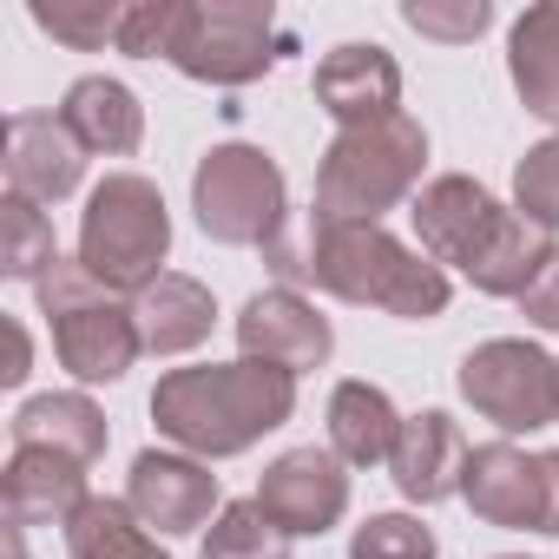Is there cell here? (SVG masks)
<instances>
[{"instance_id":"cell-35","label":"cell","mask_w":559,"mask_h":559,"mask_svg":"<svg viewBox=\"0 0 559 559\" xmlns=\"http://www.w3.org/2000/svg\"><path fill=\"white\" fill-rule=\"evenodd\" d=\"M21 533H27V526H8V559H27V546H21Z\"/></svg>"},{"instance_id":"cell-16","label":"cell","mask_w":559,"mask_h":559,"mask_svg":"<svg viewBox=\"0 0 559 559\" xmlns=\"http://www.w3.org/2000/svg\"><path fill=\"white\" fill-rule=\"evenodd\" d=\"M467 435L448 408H421L402 421V441L389 454V480L402 500L415 507H441V500H461V474H467Z\"/></svg>"},{"instance_id":"cell-18","label":"cell","mask_w":559,"mask_h":559,"mask_svg":"<svg viewBox=\"0 0 559 559\" xmlns=\"http://www.w3.org/2000/svg\"><path fill=\"white\" fill-rule=\"evenodd\" d=\"M60 119L86 145V158H132L145 145V106H139V93L126 80H106V73L73 80L67 99H60Z\"/></svg>"},{"instance_id":"cell-27","label":"cell","mask_w":559,"mask_h":559,"mask_svg":"<svg viewBox=\"0 0 559 559\" xmlns=\"http://www.w3.org/2000/svg\"><path fill=\"white\" fill-rule=\"evenodd\" d=\"M27 14H34L40 34H53V40L73 47V53H106V47H119V21H126L119 0H34Z\"/></svg>"},{"instance_id":"cell-19","label":"cell","mask_w":559,"mask_h":559,"mask_svg":"<svg viewBox=\"0 0 559 559\" xmlns=\"http://www.w3.org/2000/svg\"><path fill=\"white\" fill-rule=\"evenodd\" d=\"M132 317H139V343L145 356H191L198 343H211L217 330V297L185 270H165L152 290L132 297Z\"/></svg>"},{"instance_id":"cell-5","label":"cell","mask_w":559,"mask_h":559,"mask_svg":"<svg viewBox=\"0 0 559 559\" xmlns=\"http://www.w3.org/2000/svg\"><path fill=\"white\" fill-rule=\"evenodd\" d=\"M34 290H40V317L53 330V356H60V369L80 389H99V382H126L132 376V362L145 356L139 317H132V304H119L112 290L93 284V270L80 257H60Z\"/></svg>"},{"instance_id":"cell-31","label":"cell","mask_w":559,"mask_h":559,"mask_svg":"<svg viewBox=\"0 0 559 559\" xmlns=\"http://www.w3.org/2000/svg\"><path fill=\"white\" fill-rule=\"evenodd\" d=\"M513 211L533 217L539 230H559V132L513 165Z\"/></svg>"},{"instance_id":"cell-11","label":"cell","mask_w":559,"mask_h":559,"mask_svg":"<svg viewBox=\"0 0 559 559\" xmlns=\"http://www.w3.org/2000/svg\"><path fill=\"white\" fill-rule=\"evenodd\" d=\"M237 356L270 362V369H290V376H310V369H323L336 356V330H330V317L304 290L276 284V290H257L237 310Z\"/></svg>"},{"instance_id":"cell-8","label":"cell","mask_w":559,"mask_h":559,"mask_svg":"<svg viewBox=\"0 0 559 559\" xmlns=\"http://www.w3.org/2000/svg\"><path fill=\"white\" fill-rule=\"evenodd\" d=\"M276 60H284V34H276L270 0H198L171 53V67L198 86H250Z\"/></svg>"},{"instance_id":"cell-1","label":"cell","mask_w":559,"mask_h":559,"mask_svg":"<svg viewBox=\"0 0 559 559\" xmlns=\"http://www.w3.org/2000/svg\"><path fill=\"white\" fill-rule=\"evenodd\" d=\"M270 270L284 284H310L336 304L356 310H382L402 323H435L454 304V284L435 257H421L415 243H402L389 224H343V217H317L290 237L270 243Z\"/></svg>"},{"instance_id":"cell-28","label":"cell","mask_w":559,"mask_h":559,"mask_svg":"<svg viewBox=\"0 0 559 559\" xmlns=\"http://www.w3.org/2000/svg\"><path fill=\"white\" fill-rule=\"evenodd\" d=\"M191 27V0H126L119 21V53L132 60H171Z\"/></svg>"},{"instance_id":"cell-6","label":"cell","mask_w":559,"mask_h":559,"mask_svg":"<svg viewBox=\"0 0 559 559\" xmlns=\"http://www.w3.org/2000/svg\"><path fill=\"white\" fill-rule=\"evenodd\" d=\"M191 211H198V230L211 243H230V250H270L276 237L290 230V185H284V165H276L263 145H243V139H224L198 158L191 171Z\"/></svg>"},{"instance_id":"cell-10","label":"cell","mask_w":559,"mask_h":559,"mask_svg":"<svg viewBox=\"0 0 559 559\" xmlns=\"http://www.w3.org/2000/svg\"><path fill=\"white\" fill-rule=\"evenodd\" d=\"M408 217H415L421 257H435L441 270H461V276H467L474 257L487 250V237L500 230L507 204H500L480 178H467V171H441V178H428V185L415 191Z\"/></svg>"},{"instance_id":"cell-23","label":"cell","mask_w":559,"mask_h":559,"mask_svg":"<svg viewBox=\"0 0 559 559\" xmlns=\"http://www.w3.org/2000/svg\"><path fill=\"white\" fill-rule=\"evenodd\" d=\"M559 257V243H552V230H539L533 217H520V211H507L500 217V230L487 237V250L474 257V270H467V284L480 290V297H526L533 290V276L546 270Z\"/></svg>"},{"instance_id":"cell-29","label":"cell","mask_w":559,"mask_h":559,"mask_svg":"<svg viewBox=\"0 0 559 559\" xmlns=\"http://www.w3.org/2000/svg\"><path fill=\"white\" fill-rule=\"evenodd\" d=\"M349 559H441V539L415 513H369L349 533Z\"/></svg>"},{"instance_id":"cell-26","label":"cell","mask_w":559,"mask_h":559,"mask_svg":"<svg viewBox=\"0 0 559 559\" xmlns=\"http://www.w3.org/2000/svg\"><path fill=\"white\" fill-rule=\"evenodd\" d=\"M290 533L276 526L263 507H257V493L250 500H224V513L204 526V546H198V559H290Z\"/></svg>"},{"instance_id":"cell-13","label":"cell","mask_w":559,"mask_h":559,"mask_svg":"<svg viewBox=\"0 0 559 559\" xmlns=\"http://www.w3.org/2000/svg\"><path fill=\"white\" fill-rule=\"evenodd\" d=\"M317 106L343 126H376V119H395L402 112V67L389 47L376 40H343L317 60Z\"/></svg>"},{"instance_id":"cell-17","label":"cell","mask_w":559,"mask_h":559,"mask_svg":"<svg viewBox=\"0 0 559 559\" xmlns=\"http://www.w3.org/2000/svg\"><path fill=\"white\" fill-rule=\"evenodd\" d=\"M86 500H93L86 461L53 454V448H14L8 454V474H0V507H8V526H67Z\"/></svg>"},{"instance_id":"cell-20","label":"cell","mask_w":559,"mask_h":559,"mask_svg":"<svg viewBox=\"0 0 559 559\" xmlns=\"http://www.w3.org/2000/svg\"><path fill=\"white\" fill-rule=\"evenodd\" d=\"M14 448H53V454H73V461H99L112 428H106V408L86 395V389H53V395H34L14 408L8 421Z\"/></svg>"},{"instance_id":"cell-36","label":"cell","mask_w":559,"mask_h":559,"mask_svg":"<svg viewBox=\"0 0 559 559\" xmlns=\"http://www.w3.org/2000/svg\"><path fill=\"white\" fill-rule=\"evenodd\" d=\"M500 559H526V552H500Z\"/></svg>"},{"instance_id":"cell-30","label":"cell","mask_w":559,"mask_h":559,"mask_svg":"<svg viewBox=\"0 0 559 559\" xmlns=\"http://www.w3.org/2000/svg\"><path fill=\"white\" fill-rule=\"evenodd\" d=\"M402 21H408L421 40L474 47V40L493 27V8H487V0H402Z\"/></svg>"},{"instance_id":"cell-21","label":"cell","mask_w":559,"mask_h":559,"mask_svg":"<svg viewBox=\"0 0 559 559\" xmlns=\"http://www.w3.org/2000/svg\"><path fill=\"white\" fill-rule=\"evenodd\" d=\"M402 408L389 402V389L376 382H336L330 395V454L343 467H389L395 441H402Z\"/></svg>"},{"instance_id":"cell-34","label":"cell","mask_w":559,"mask_h":559,"mask_svg":"<svg viewBox=\"0 0 559 559\" xmlns=\"http://www.w3.org/2000/svg\"><path fill=\"white\" fill-rule=\"evenodd\" d=\"M8 336H14V362L0 369V382L21 389V382H27V369H34V343H27V323H8Z\"/></svg>"},{"instance_id":"cell-12","label":"cell","mask_w":559,"mask_h":559,"mask_svg":"<svg viewBox=\"0 0 559 559\" xmlns=\"http://www.w3.org/2000/svg\"><path fill=\"white\" fill-rule=\"evenodd\" d=\"M257 507L284 526L290 539H317L330 533L343 513H349V467L330 454V448H290L276 454L257 480Z\"/></svg>"},{"instance_id":"cell-33","label":"cell","mask_w":559,"mask_h":559,"mask_svg":"<svg viewBox=\"0 0 559 559\" xmlns=\"http://www.w3.org/2000/svg\"><path fill=\"white\" fill-rule=\"evenodd\" d=\"M539 487H546V520H539V533L559 539V448H539Z\"/></svg>"},{"instance_id":"cell-2","label":"cell","mask_w":559,"mask_h":559,"mask_svg":"<svg viewBox=\"0 0 559 559\" xmlns=\"http://www.w3.org/2000/svg\"><path fill=\"white\" fill-rule=\"evenodd\" d=\"M290 415H297V376L250 362V356L165 369L152 389L158 441H171L178 454H198V461H237Z\"/></svg>"},{"instance_id":"cell-3","label":"cell","mask_w":559,"mask_h":559,"mask_svg":"<svg viewBox=\"0 0 559 559\" xmlns=\"http://www.w3.org/2000/svg\"><path fill=\"white\" fill-rule=\"evenodd\" d=\"M428 171V132L415 112L376 119V126H343L323 158H317V217H343V224H382L395 204H415Z\"/></svg>"},{"instance_id":"cell-32","label":"cell","mask_w":559,"mask_h":559,"mask_svg":"<svg viewBox=\"0 0 559 559\" xmlns=\"http://www.w3.org/2000/svg\"><path fill=\"white\" fill-rule=\"evenodd\" d=\"M520 317L533 323V330H546V336H559V257L533 276V290L520 297Z\"/></svg>"},{"instance_id":"cell-14","label":"cell","mask_w":559,"mask_h":559,"mask_svg":"<svg viewBox=\"0 0 559 559\" xmlns=\"http://www.w3.org/2000/svg\"><path fill=\"white\" fill-rule=\"evenodd\" d=\"M86 185V145L60 112H8V191L27 204H60Z\"/></svg>"},{"instance_id":"cell-9","label":"cell","mask_w":559,"mask_h":559,"mask_svg":"<svg viewBox=\"0 0 559 559\" xmlns=\"http://www.w3.org/2000/svg\"><path fill=\"white\" fill-rule=\"evenodd\" d=\"M126 507L158 539H171V533H204L224 513V487H217L211 461L178 454V448H145L126 474Z\"/></svg>"},{"instance_id":"cell-15","label":"cell","mask_w":559,"mask_h":559,"mask_svg":"<svg viewBox=\"0 0 559 559\" xmlns=\"http://www.w3.org/2000/svg\"><path fill=\"white\" fill-rule=\"evenodd\" d=\"M461 500L474 520L487 526H507V533H539L546 520V487H539V454H526L520 441H480L467 454V474H461Z\"/></svg>"},{"instance_id":"cell-24","label":"cell","mask_w":559,"mask_h":559,"mask_svg":"<svg viewBox=\"0 0 559 559\" xmlns=\"http://www.w3.org/2000/svg\"><path fill=\"white\" fill-rule=\"evenodd\" d=\"M67 552L73 559H171L165 539L112 493H93L73 520H67Z\"/></svg>"},{"instance_id":"cell-22","label":"cell","mask_w":559,"mask_h":559,"mask_svg":"<svg viewBox=\"0 0 559 559\" xmlns=\"http://www.w3.org/2000/svg\"><path fill=\"white\" fill-rule=\"evenodd\" d=\"M507 80L520 106L559 132V0H539L507 27Z\"/></svg>"},{"instance_id":"cell-25","label":"cell","mask_w":559,"mask_h":559,"mask_svg":"<svg viewBox=\"0 0 559 559\" xmlns=\"http://www.w3.org/2000/svg\"><path fill=\"white\" fill-rule=\"evenodd\" d=\"M60 263V243H53V217L27 198H0V276L14 284H40V276Z\"/></svg>"},{"instance_id":"cell-7","label":"cell","mask_w":559,"mask_h":559,"mask_svg":"<svg viewBox=\"0 0 559 559\" xmlns=\"http://www.w3.org/2000/svg\"><path fill=\"white\" fill-rule=\"evenodd\" d=\"M454 389H461V402H467L480 421L500 428V441L559 428V356H546V349L526 343V336L474 343V349L461 356Z\"/></svg>"},{"instance_id":"cell-4","label":"cell","mask_w":559,"mask_h":559,"mask_svg":"<svg viewBox=\"0 0 559 559\" xmlns=\"http://www.w3.org/2000/svg\"><path fill=\"white\" fill-rule=\"evenodd\" d=\"M93 284L112 290V297H139L165 276V257H171V211H165V191L139 171H106L93 191H86V211H80V250H73Z\"/></svg>"}]
</instances>
